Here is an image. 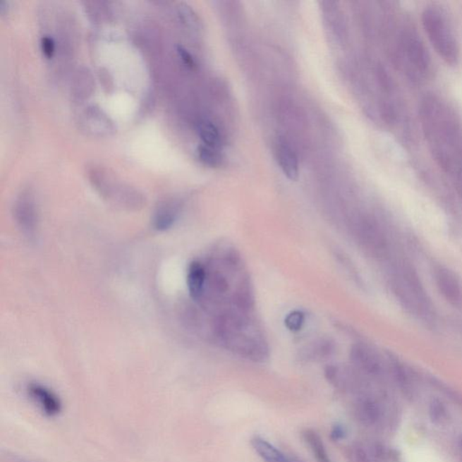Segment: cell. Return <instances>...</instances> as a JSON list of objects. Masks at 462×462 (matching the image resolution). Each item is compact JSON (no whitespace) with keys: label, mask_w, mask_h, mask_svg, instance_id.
<instances>
[{"label":"cell","mask_w":462,"mask_h":462,"mask_svg":"<svg viewBox=\"0 0 462 462\" xmlns=\"http://www.w3.org/2000/svg\"><path fill=\"white\" fill-rule=\"evenodd\" d=\"M199 135L202 145L219 150L221 147V135L217 128L211 122H202L199 126Z\"/></svg>","instance_id":"cell-18"},{"label":"cell","mask_w":462,"mask_h":462,"mask_svg":"<svg viewBox=\"0 0 462 462\" xmlns=\"http://www.w3.org/2000/svg\"><path fill=\"white\" fill-rule=\"evenodd\" d=\"M432 384H434L435 387L440 389L441 392L444 394V396H447L449 399L451 400L452 402L456 403L457 406H461L462 408V395L461 394L457 392L454 389H450V387L442 384L437 381H434Z\"/></svg>","instance_id":"cell-22"},{"label":"cell","mask_w":462,"mask_h":462,"mask_svg":"<svg viewBox=\"0 0 462 462\" xmlns=\"http://www.w3.org/2000/svg\"><path fill=\"white\" fill-rule=\"evenodd\" d=\"M350 462H399L395 451L377 442L358 441L347 452Z\"/></svg>","instance_id":"cell-6"},{"label":"cell","mask_w":462,"mask_h":462,"mask_svg":"<svg viewBox=\"0 0 462 462\" xmlns=\"http://www.w3.org/2000/svg\"><path fill=\"white\" fill-rule=\"evenodd\" d=\"M351 360L364 377L375 381L384 379L386 370L383 362L372 348L364 345L355 346L351 351Z\"/></svg>","instance_id":"cell-7"},{"label":"cell","mask_w":462,"mask_h":462,"mask_svg":"<svg viewBox=\"0 0 462 462\" xmlns=\"http://www.w3.org/2000/svg\"><path fill=\"white\" fill-rule=\"evenodd\" d=\"M41 48L44 56L48 59L53 57L54 53V42L50 37H44L41 40Z\"/></svg>","instance_id":"cell-23"},{"label":"cell","mask_w":462,"mask_h":462,"mask_svg":"<svg viewBox=\"0 0 462 462\" xmlns=\"http://www.w3.org/2000/svg\"><path fill=\"white\" fill-rule=\"evenodd\" d=\"M198 156L200 160L202 162L205 166L209 167L219 166L221 163V157L219 154L218 150L207 147V145H200L198 148Z\"/></svg>","instance_id":"cell-19"},{"label":"cell","mask_w":462,"mask_h":462,"mask_svg":"<svg viewBox=\"0 0 462 462\" xmlns=\"http://www.w3.org/2000/svg\"><path fill=\"white\" fill-rule=\"evenodd\" d=\"M346 435V430L344 428V426L337 425H335L334 429H332V437L334 439V440H341V439H344Z\"/></svg>","instance_id":"cell-25"},{"label":"cell","mask_w":462,"mask_h":462,"mask_svg":"<svg viewBox=\"0 0 462 462\" xmlns=\"http://www.w3.org/2000/svg\"><path fill=\"white\" fill-rule=\"evenodd\" d=\"M395 54L401 73L413 82L426 78L430 70V59L425 45L415 28L403 18L396 38Z\"/></svg>","instance_id":"cell-3"},{"label":"cell","mask_w":462,"mask_h":462,"mask_svg":"<svg viewBox=\"0 0 462 462\" xmlns=\"http://www.w3.org/2000/svg\"><path fill=\"white\" fill-rule=\"evenodd\" d=\"M27 392L38 408L48 418H56L63 411V403L60 397L49 387L40 383H30L28 386Z\"/></svg>","instance_id":"cell-9"},{"label":"cell","mask_w":462,"mask_h":462,"mask_svg":"<svg viewBox=\"0 0 462 462\" xmlns=\"http://www.w3.org/2000/svg\"><path fill=\"white\" fill-rule=\"evenodd\" d=\"M207 284V271L199 261H193L187 272V286L193 300H200L205 295Z\"/></svg>","instance_id":"cell-12"},{"label":"cell","mask_w":462,"mask_h":462,"mask_svg":"<svg viewBox=\"0 0 462 462\" xmlns=\"http://www.w3.org/2000/svg\"><path fill=\"white\" fill-rule=\"evenodd\" d=\"M178 216L176 207L166 203L158 208L154 217V227L159 231H166L173 227Z\"/></svg>","instance_id":"cell-16"},{"label":"cell","mask_w":462,"mask_h":462,"mask_svg":"<svg viewBox=\"0 0 462 462\" xmlns=\"http://www.w3.org/2000/svg\"><path fill=\"white\" fill-rule=\"evenodd\" d=\"M341 391L350 396L352 415L360 425L370 429L387 426L392 412L387 396L351 375Z\"/></svg>","instance_id":"cell-2"},{"label":"cell","mask_w":462,"mask_h":462,"mask_svg":"<svg viewBox=\"0 0 462 462\" xmlns=\"http://www.w3.org/2000/svg\"><path fill=\"white\" fill-rule=\"evenodd\" d=\"M251 446L265 462H303L299 458L288 456L260 436L251 439Z\"/></svg>","instance_id":"cell-11"},{"label":"cell","mask_w":462,"mask_h":462,"mask_svg":"<svg viewBox=\"0 0 462 462\" xmlns=\"http://www.w3.org/2000/svg\"><path fill=\"white\" fill-rule=\"evenodd\" d=\"M390 370L396 386L399 387L403 396L412 401L415 399L418 390L413 374L407 370L406 366H403L401 362L396 360L391 361Z\"/></svg>","instance_id":"cell-10"},{"label":"cell","mask_w":462,"mask_h":462,"mask_svg":"<svg viewBox=\"0 0 462 462\" xmlns=\"http://www.w3.org/2000/svg\"><path fill=\"white\" fill-rule=\"evenodd\" d=\"M458 450L460 452L461 457L462 458V434L458 439Z\"/></svg>","instance_id":"cell-26"},{"label":"cell","mask_w":462,"mask_h":462,"mask_svg":"<svg viewBox=\"0 0 462 462\" xmlns=\"http://www.w3.org/2000/svg\"><path fill=\"white\" fill-rule=\"evenodd\" d=\"M178 14L181 20L190 29H198L199 18L189 6L182 4L179 6Z\"/></svg>","instance_id":"cell-20"},{"label":"cell","mask_w":462,"mask_h":462,"mask_svg":"<svg viewBox=\"0 0 462 462\" xmlns=\"http://www.w3.org/2000/svg\"><path fill=\"white\" fill-rule=\"evenodd\" d=\"M178 54L183 63L186 64L187 66L190 68H195L196 66V63L195 58L189 53L188 51L182 47H178Z\"/></svg>","instance_id":"cell-24"},{"label":"cell","mask_w":462,"mask_h":462,"mask_svg":"<svg viewBox=\"0 0 462 462\" xmlns=\"http://www.w3.org/2000/svg\"><path fill=\"white\" fill-rule=\"evenodd\" d=\"M19 226L28 235H33L37 228V212L33 202L28 197H22L16 207Z\"/></svg>","instance_id":"cell-14"},{"label":"cell","mask_w":462,"mask_h":462,"mask_svg":"<svg viewBox=\"0 0 462 462\" xmlns=\"http://www.w3.org/2000/svg\"><path fill=\"white\" fill-rule=\"evenodd\" d=\"M303 439L316 461L318 462H334L329 457L324 442H323L318 432L311 429L305 430L303 432Z\"/></svg>","instance_id":"cell-15"},{"label":"cell","mask_w":462,"mask_h":462,"mask_svg":"<svg viewBox=\"0 0 462 462\" xmlns=\"http://www.w3.org/2000/svg\"><path fill=\"white\" fill-rule=\"evenodd\" d=\"M15 462H30V461H25V460H24V458H16Z\"/></svg>","instance_id":"cell-27"},{"label":"cell","mask_w":462,"mask_h":462,"mask_svg":"<svg viewBox=\"0 0 462 462\" xmlns=\"http://www.w3.org/2000/svg\"><path fill=\"white\" fill-rule=\"evenodd\" d=\"M277 160L284 176L291 181H297L299 177V164L295 151L286 142L277 145Z\"/></svg>","instance_id":"cell-13"},{"label":"cell","mask_w":462,"mask_h":462,"mask_svg":"<svg viewBox=\"0 0 462 462\" xmlns=\"http://www.w3.org/2000/svg\"><path fill=\"white\" fill-rule=\"evenodd\" d=\"M428 413L430 420L437 426H444L451 420V413L448 407L441 399H434L429 403Z\"/></svg>","instance_id":"cell-17"},{"label":"cell","mask_w":462,"mask_h":462,"mask_svg":"<svg viewBox=\"0 0 462 462\" xmlns=\"http://www.w3.org/2000/svg\"><path fill=\"white\" fill-rule=\"evenodd\" d=\"M421 121L426 141L439 166L454 183L462 179V122L454 109L437 97L421 104Z\"/></svg>","instance_id":"cell-1"},{"label":"cell","mask_w":462,"mask_h":462,"mask_svg":"<svg viewBox=\"0 0 462 462\" xmlns=\"http://www.w3.org/2000/svg\"><path fill=\"white\" fill-rule=\"evenodd\" d=\"M423 24L436 53L446 63L456 64L460 60L461 47L448 13L441 6H428L423 13Z\"/></svg>","instance_id":"cell-4"},{"label":"cell","mask_w":462,"mask_h":462,"mask_svg":"<svg viewBox=\"0 0 462 462\" xmlns=\"http://www.w3.org/2000/svg\"><path fill=\"white\" fill-rule=\"evenodd\" d=\"M436 286L446 301L455 307L462 306V282L450 268L438 266L434 268Z\"/></svg>","instance_id":"cell-8"},{"label":"cell","mask_w":462,"mask_h":462,"mask_svg":"<svg viewBox=\"0 0 462 462\" xmlns=\"http://www.w3.org/2000/svg\"><path fill=\"white\" fill-rule=\"evenodd\" d=\"M394 287L406 310L425 321H432L434 317L432 303L418 274L410 265L405 262L397 265L394 276Z\"/></svg>","instance_id":"cell-5"},{"label":"cell","mask_w":462,"mask_h":462,"mask_svg":"<svg viewBox=\"0 0 462 462\" xmlns=\"http://www.w3.org/2000/svg\"><path fill=\"white\" fill-rule=\"evenodd\" d=\"M305 323V315L302 312L295 311L289 313L284 320V324L291 332H298Z\"/></svg>","instance_id":"cell-21"}]
</instances>
